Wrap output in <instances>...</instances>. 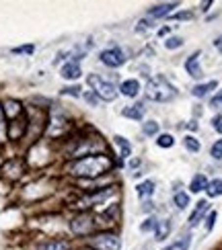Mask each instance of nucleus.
<instances>
[{
	"mask_svg": "<svg viewBox=\"0 0 222 250\" xmlns=\"http://www.w3.org/2000/svg\"><path fill=\"white\" fill-rule=\"evenodd\" d=\"M70 230L76 234V236H87L95 230V217L91 213H78L74 220L70 222Z\"/></svg>",
	"mask_w": 222,
	"mask_h": 250,
	"instance_id": "nucleus-6",
	"label": "nucleus"
},
{
	"mask_svg": "<svg viewBox=\"0 0 222 250\" xmlns=\"http://www.w3.org/2000/svg\"><path fill=\"white\" fill-rule=\"evenodd\" d=\"M183 146H185L189 152H199V148H202V146H199V142L194 138V135H187V138L183 140Z\"/></svg>",
	"mask_w": 222,
	"mask_h": 250,
	"instance_id": "nucleus-24",
	"label": "nucleus"
},
{
	"mask_svg": "<svg viewBox=\"0 0 222 250\" xmlns=\"http://www.w3.org/2000/svg\"><path fill=\"white\" fill-rule=\"evenodd\" d=\"M122 115L128 117V119H134V121H142V117H144V107H142V103H136V105H132V107H125V109L122 111Z\"/></svg>",
	"mask_w": 222,
	"mask_h": 250,
	"instance_id": "nucleus-15",
	"label": "nucleus"
},
{
	"mask_svg": "<svg viewBox=\"0 0 222 250\" xmlns=\"http://www.w3.org/2000/svg\"><path fill=\"white\" fill-rule=\"evenodd\" d=\"M33 49H35L33 45H23V47H15V49H13V54H31Z\"/></svg>",
	"mask_w": 222,
	"mask_h": 250,
	"instance_id": "nucleus-36",
	"label": "nucleus"
},
{
	"mask_svg": "<svg viewBox=\"0 0 222 250\" xmlns=\"http://www.w3.org/2000/svg\"><path fill=\"white\" fill-rule=\"evenodd\" d=\"M144 95L148 101H154V103H169L177 97V90L175 86L169 82L165 76H154L146 82V88H144Z\"/></svg>",
	"mask_w": 222,
	"mask_h": 250,
	"instance_id": "nucleus-2",
	"label": "nucleus"
},
{
	"mask_svg": "<svg viewBox=\"0 0 222 250\" xmlns=\"http://www.w3.org/2000/svg\"><path fill=\"white\" fill-rule=\"evenodd\" d=\"M189 242H192V236L185 234V236L181 238V242H177V244H175V248H179V250H187V248H189Z\"/></svg>",
	"mask_w": 222,
	"mask_h": 250,
	"instance_id": "nucleus-33",
	"label": "nucleus"
},
{
	"mask_svg": "<svg viewBox=\"0 0 222 250\" xmlns=\"http://www.w3.org/2000/svg\"><path fill=\"white\" fill-rule=\"evenodd\" d=\"M2 111H4V117H10V119H17L23 115V107H21V103H17V101H6Z\"/></svg>",
	"mask_w": 222,
	"mask_h": 250,
	"instance_id": "nucleus-14",
	"label": "nucleus"
},
{
	"mask_svg": "<svg viewBox=\"0 0 222 250\" xmlns=\"http://www.w3.org/2000/svg\"><path fill=\"white\" fill-rule=\"evenodd\" d=\"M171 19H175V21H189V19H194V13H175V15H171Z\"/></svg>",
	"mask_w": 222,
	"mask_h": 250,
	"instance_id": "nucleus-34",
	"label": "nucleus"
},
{
	"mask_svg": "<svg viewBox=\"0 0 222 250\" xmlns=\"http://www.w3.org/2000/svg\"><path fill=\"white\" fill-rule=\"evenodd\" d=\"M80 86L76 84V86H66V88H62L60 92H62V95H70V97H80Z\"/></svg>",
	"mask_w": 222,
	"mask_h": 250,
	"instance_id": "nucleus-31",
	"label": "nucleus"
},
{
	"mask_svg": "<svg viewBox=\"0 0 222 250\" xmlns=\"http://www.w3.org/2000/svg\"><path fill=\"white\" fill-rule=\"evenodd\" d=\"M142 133L152 138V135H158V123L156 121H144L142 123Z\"/></svg>",
	"mask_w": 222,
	"mask_h": 250,
	"instance_id": "nucleus-23",
	"label": "nucleus"
},
{
	"mask_svg": "<svg viewBox=\"0 0 222 250\" xmlns=\"http://www.w3.org/2000/svg\"><path fill=\"white\" fill-rule=\"evenodd\" d=\"M37 250H70V242L60 240V238H49L37 244Z\"/></svg>",
	"mask_w": 222,
	"mask_h": 250,
	"instance_id": "nucleus-11",
	"label": "nucleus"
},
{
	"mask_svg": "<svg viewBox=\"0 0 222 250\" xmlns=\"http://www.w3.org/2000/svg\"><path fill=\"white\" fill-rule=\"evenodd\" d=\"M210 6H212V2H210V0H208V2H204V4H202V10H208Z\"/></svg>",
	"mask_w": 222,
	"mask_h": 250,
	"instance_id": "nucleus-38",
	"label": "nucleus"
},
{
	"mask_svg": "<svg viewBox=\"0 0 222 250\" xmlns=\"http://www.w3.org/2000/svg\"><path fill=\"white\" fill-rule=\"evenodd\" d=\"M210 211V203L206 201V199H202V201H197V205H196V209L192 211V215H189V220H187V224H189V228H196L199 222L204 220V215Z\"/></svg>",
	"mask_w": 222,
	"mask_h": 250,
	"instance_id": "nucleus-9",
	"label": "nucleus"
},
{
	"mask_svg": "<svg viewBox=\"0 0 222 250\" xmlns=\"http://www.w3.org/2000/svg\"><path fill=\"white\" fill-rule=\"evenodd\" d=\"M99 60L103 62L107 68H122L125 64V51L122 47H109V49H103L99 54Z\"/></svg>",
	"mask_w": 222,
	"mask_h": 250,
	"instance_id": "nucleus-5",
	"label": "nucleus"
},
{
	"mask_svg": "<svg viewBox=\"0 0 222 250\" xmlns=\"http://www.w3.org/2000/svg\"><path fill=\"white\" fill-rule=\"evenodd\" d=\"M8 135V127H6V117H4V111L2 107H0V144H2L6 140Z\"/></svg>",
	"mask_w": 222,
	"mask_h": 250,
	"instance_id": "nucleus-26",
	"label": "nucleus"
},
{
	"mask_svg": "<svg viewBox=\"0 0 222 250\" xmlns=\"http://www.w3.org/2000/svg\"><path fill=\"white\" fill-rule=\"evenodd\" d=\"M181 45H183V37H169L165 41V47L167 49H179Z\"/></svg>",
	"mask_w": 222,
	"mask_h": 250,
	"instance_id": "nucleus-28",
	"label": "nucleus"
},
{
	"mask_svg": "<svg viewBox=\"0 0 222 250\" xmlns=\"http://www.w3.org/2000/svg\"><path fill=\"white\" fill-rule=\"evenodd\" d=\"M113 140H115V144L120 146V156H122V158H130V156H132V144L125 138H122V135H115Z\"/></svg>",
	"mask_w": 222,
	"mask_h": 250,
	"instance_id": "nucleus-19",
	"label": "nucleus"
},
{
	"mask_svg": "<svg viewBox=\"0 0 222 250\" xmlns=\"http://www.w3.org/2000/svg\"><path fill=\"white\" fill-rule=\"evenodd\" d=\"M179 6V2H163V4H154L146 10V15L150 19H163V17H169L173 10Z\"/></svg>",
	"mask_w": 222,
	"mask_h": 250,
	"instance_id": "nucleus-7",
	"label": "nucleus"
},
{
	"mask_svg": "<svg viewBox=\"0 0 222 250\" xmlns=\"http://www.w3.org/2000/svg\"><path fill=\"white\" fill-rule=\"evenodd\" d=\"M60 76L66 78V80H76V78L82 76V70H80V66L76 64V62H68L66 66H62Z\"/></svg>",
	"mask_w": 222,
	"mask_h": 250,
	"instance_id": "nucleus-12",
	"label": "nucleus"
},
{
	"mask_svg": "<svg viewBox=\"0 0 222 250\" xmlns=\"http://www.w3.org/2000/svg\"><path fill=\"white\" fill-rule=\"evenodd\" d=\"M206 193L208 197H220L222 195V179H214V181H210L208 187H206Z\"/></svg>",
	"mask_w": 222,
	"mask_h": 250,
	"instance_id": "nucleus-21",
	"label": "nucleus"
},
{
	"mask_svg": "<svg viewBox=\"0 0 222 250\" xmlns=\"http://www.w3.org/2000/svg\"><path fill=\"white\" fill-rule=\"evenodd\" d=\"M82 97H84V101H87V103H89V105H91V107H97V105H99V97H97V95H95V92H93V90H87V92H84V95H82Z\"/></svg>",
	"mask_w": 222,
	"mask_h": 250,
	"instance_id": "nucleus-30",
	"label": "nucleus"
},
{
	"mask_svg": "<svg viewBox=\"0 0 222 250\" xmlns=\"http://www.w3.org/2000/svg\"><path fill=\"white\" fill-rule=\"evenodd\" d=\"M93 250H120L122 248V240L118 234L113 232H101V234H95L91 240H89Z\"/></svg>",
	"mask_w": 222,
	"mask_h": 250,
	"instance_id": "nucleus-4",
	"label": "nucleus"
},
{
	"mask_svg": "<svg viewBox=\"0 0 222 250\" xmlns=\"http://www.w3.org/2000/svg\"><path fill=\"white\" fill-rule=\"evenodd\" d=\"M210 107H212L214 111H222V90H218L216 95L210 99Z\"/></svg>",
	"mask_w": 222,
	"mask_h": 250,
	"instance_id": "nucleus-29",
	"label": "nucleus"
},
{
	"mask_svg": "<svg viewBox=\"0 0 222 250\" xmlns=\"http://www.w3.org/2000/svg\"><path fill=\"white\" fill-rule=\"evenodd\" d=\"M185 70H187V74L192 78H196V80H199L204 76L202 66H199V51H194V54L185 60Z\"/></svg>",
	"mask_w": 222,
	"mask_h": 250,
	"instance_id": "nucleus-8",
	"label": "nucleus"
},
{
	"mask_svg": "<svg viewBox=\"0 0 222 250\" xmlns=\"http://www.w3.org/2000/svg\"><path fill=\"white\" fill-rule=\"evenodd\" d=\"M173 205L177 207L179 211H183L185 207L189 205V195H187V193H183V191H177V193L173 195Z\"/></svg>",
	"mask_w": 222,
	"mask_h": 250,
	"instance_id": "nucleus-20",
	"label": "nucleus"
},
{
	"mask_svg": "<svg viewBox=\"0 0 222 250\" xmlns=\"http://www.w3.org/2000/svg\"><path fill=\"white\" fill-rule=\"evenodd\" d=\"M156 146H158V148H173V146H175V138H173V135L171 133H158L156 135Z\"/></svg>",
	"mask_w": 222,
	"mask_h": 250,
	"instance_id": "nucleus-22",
	"label": "nucleus"
},
{
	"mask_svg": "<svg viewBox=\"0 0 222 250\" xmlns=\"http://www.w3.org/2000/svg\"><path fill=\"white\" fill-rule=\"evenodd\" d=\"M214 47H216V49H218V51H220V56H222V35H220V37H216V39H214Z\"/></svg>",
	"mask_w": 222,
	"mask_h": 250,
	"instance_id": "nucleus-37",
	"label": "nucleus"
},
{
	"mask_svg": "<svg viewBox=\"0 0 222 250\" xmlns=\"http://www.w3.org/2000/svg\"><path fill=\"white\" fill-rule=\"evenodd\" d=\"M154 187H156L154 181L148 179V181H144V183H140L138 187H136V193H138L140 199H144V197H150L154 193Z\"/></svg>",
	"mask_w": 222,
	"mask_h": 250,
	"instance_id": "nucleus-18",
	"label": "nucleus"
},
{
	"mask_svg": "<svg viewBox=\"0 0 222 250\" xmlns=\"http://www.w3.org/2000/svg\"><path fill=\"white\" fill-rule=\"evenodd\" d=\"M118 90H120V95H123V97L136 99V97H138V92H140V82H138V80H134V78L123 80Z\"/></svg>",
	"mask_w": 222,
	"mask_h": 250,
	"instance_id": "nucleus-10",
	"label": "nucleus"
},
{
	"mask_svg": "<svg viewBox=\"0 0 222 250\" xmlns=\"http://www.w3.org/2000/svg\"><path fill=\"white\" fill-rule=\"evenodd\" d=\"M206 187H208L206 174L197 172L194 179H192V183H189V191H192V193H199V191H206Z\"/></svg>",
	"mask_w": 222,
	"mask_h": 250,
	"instance_id": "nucleus-17",
	"label": "nucleus"
},
{
	"mask_svg": "<svg viewBox=\"0 0 222 250\" xmlns=\"http://www.w3.org/2000/svg\"><path fill=\"white\" fill-rule=\"evenodd\" d=\"M216 86H218V80H210V82H204V84H196V86L192 88V95L197 97V99H204V97H208Z\"/></svg>",
	"mask_w": 222,
	"mask_h": 250,
	"instance_id": "nucleus-13",
	"label": "nucleus"
},
{
	"mask_svg": "<svg viewBox=\"0 0 222 250\" xmlns=\"http://www.w3.org/2000/svg\"><path fill=\"white\" fill-rule=\"evenodd\" d=\"M89 250H93V248H89Z\"/></svg>",
	"mask_w": 222,
	"mask_h": 250,
	"instance_id": "nucleus-39",
	"label": "nucleus"
},
{
	"mask_svg": "<svg viewBox=\"0 0 222 250\" xmlns=\"http://www.w3.org/2000/svg\"><path fill=\"white\" fill-rule=\"evenodd\" d=\"M111 168V158L105 154H89L82 156L70 166V172L74 176H87V179H93V176H99L103 172H107Z\"/></svg>",
	"mask_w": 222,
	"mask_h": 250,
	"instance_id": "nucleus-1",
	"label": "nucleus"
},
{
	"mask_svg": "<svg viewBox=\"0 0 222 250\" xmlns=\"http://www.w3.org/2000/svg\"><path fill=\"white\" fill-rule=\"evenodd\" d=\"M150 27H154L152 25V21H140V23H138V27H136V31H138V33H140V31H146V29H150Z\"/></svg>",
	"mask_w": 222,
	"mask_h": 250,
	"instance_id": "nucleus-35",
	"label": "nucleus"
},
{
	"mask_svg": "<svg viewBox=\"0 0 222 250\" xmlns=\"http://www.w3.org/2000/svg\"><path fill=\"white\" fill-rule=\"evenodd\" d=\"M210 156H212L214 160H222V138L212 144V148H210Z\"/></svg>",
	"mask_w": 222,
	"mask_h": 250,
	"instance_id": "nucleus-27",
	"label": "nucleus"
},
{
	"mask_svg": "<svg viewBox=\"0 0 222 250\" xmlns=\"http://www.w3.org/2000/svg\"><path fill=\"white\" fill-rule=\"evenodd\" d=\"M156 226H158V220L156 217H148V220L144 224H140V232H154L156 230Z\"/></svg>",
	"mask_w": 222,
	"mask_h": 250,
	"instance_id": "nucleus-25",
	"label": "nucleus"
},
{
	"mask_svg": "<svg viewBox=\"0 0 222 250\" xmlns=\"http://www.w3.org/2000/svg\"><path fill=\"white\" fill-rule=\"evenodd\" d=\"M169 234H171V222H169V220H158V226H156V230H154L156 240L158 242L167 240Z\"/></svg>",
	"mask_w": 222,
	"mask_h": 250,
	"instance_id": "nucleus-16",
	"label": "nucleus"
},
{
	"mask_svg": "<svg viewBox=\"0 0 222 250\" xmlns=\"http://www.w3.org/2000/svg\"><path fill=\"white\" fill-rule=\"evenodd\" d=\"M87 82L91 84V88H93L95 95H97L99 99H103V101H115V99H118V95H120V90L115 88L111 82L103 80V78L97 76V74H91V76L87 78Z\"/></svg>",
	"mask_w": 222,
	"mask_h": 250,
	"instance_id": "nucleus-3",
	"label": "nucleus"
},
{
	"mask_svg": "<svg viewBox=\"0 0 222 250\" xmlns=\"http://www.w3.org/2000/svg\"><path fill=\"white\" fill-rule=\"evenodd\" d=\"M216 217H218L216 211H210L208 220H206V232H212V228H214V224H216Z\"/></svg>",
	"mask_w": 222,
	"mask_h": 250,
	"instance_id": "nucleus-32",
	"label": "nucleus"
}]
</instances>
